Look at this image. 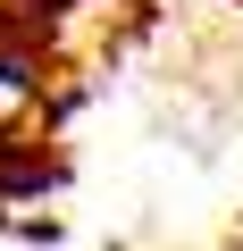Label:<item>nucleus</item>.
Returning a JSON list of instances; mask_svg holds the SVG:
<instances>
[]
</instances>
